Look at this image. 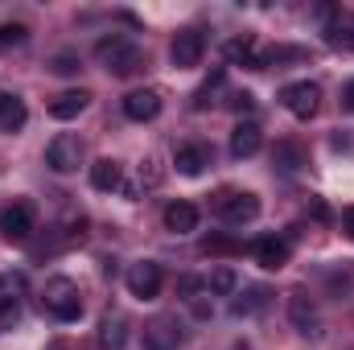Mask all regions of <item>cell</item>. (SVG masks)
<instances>
[{
	"label": "cell",
	"mask_w": 354,
	"mask_h": 350,
	"mask_svg": "<svg viewBox=\"0 0 354 350\" xmlns=\"http://www.w3.org/2000/svg\"><path fill=\"white\" fill-rule=\"evenodd\" d=\"M280 103H284V111L288 116H297V120H313L317 116V107H322V87L317 83H288V87L280 91Z\"/></svg>",
	"instance_id": "6"
},
{
	"label": "cell",
	"mask_w": 354,
	"mask_h": 350,
	"mask_svg": "<svg viewBox=\"0 0 354 350\" xmlns=\"http://www.w3.org/2000/svg\"><path fill=\"white\" fill-rule=\"evenodd\" d=\"M169 54H174V66H198L202 62V54H206V33H198V29H181L174 37V46H169Z\"/></svg>",
	"instance_id": "12"
},
{
	"label": "cell",
	"mask_w": 354,
	"mask_h": 350,
	"mask_svg": "<svg viewBox=\"0 0 354 350\" xmlns=\"http://www.w3.org/2000/svg\"><path fill=\"white\" fill-rule=\"evenodd\" d=\"M99 347L103 350H124L128 347V322L120 313H107L99 322Z\"/></svg>",
	"instance_id": "20"
},
{
	"label": "cell",
	"mask_w": 354,
	"mask_h": 350,
	"mask_svg": "<svg viewBox=\"0 0 354 350\" xmlns=\"http://www.w3.org/2000/svg\"><path fill=\"white\" fill-rule=\"evenodd\" d=\"M252 256L256 264L264 268V272H280L288 256H292V239H284V235H268V239H256L252 243Z\"/></svg>",
	"instance_id": "9"
},
{
	"label": "cell",
	"mask_w": 354,
	"mask_h": 350,
	"mask_svg": "<svg viewBox=\"0 0 354 350\" xmlns=\"http://www.w3.org/2000/svg\"><path fill=\"white\" fill-rule=\"evenodd\" d=\"M202 284L194 280V276H181V293H185V301H194V293H198Z\"/></svg>",
	"instance_id": "30"
},
{
	"label": "cell",
	"mask_w": 354,
	"mask_h": 350,
	"mask_svg": "<svg viewBox=\"0 0 354 350\" xmlns=\"http://www.w3.org/2000/svg\"><path fill=\"white\" fill-rule=\"evenodd\" d=\"M206 288H210L214 297H231V293L239 288V276H235V268H231V264H218V268L206 276Z\"/></svg>",
	"instance_id": "24"
},
{
	"label": "cell",
	"mask_w": 354,
	"mask_h": 350,
	"mask_svg": "<svg viewBox=\"0 0 354 350\" xmlns=\"http://www.w3.org/2000/svg\"><path fill=\"white\" fill-rule=\"evenodd\" d=\"M346 50H354V25H351V46H346Z\"/></svg>",
	"instance_id": "35"
},
{
	"label": "cell",
	"mask_w": 354,
	"mask_h": 350,
	"mask_svg": "<svg viewBox=\"0 0 354 350\" xmlns=\"http://www.w3.org/2000/svg\"><path fill=\"white\" fill-rule=\"evenodd\" d=\"M227 103H231V111H252V107H256V95H252V91H231Z\"/></svg>",
	"instance_id": "28"
},
{
	"label": "cell",
	"mask_w": 354,
	"mask_h": 350,
	"mask_svg": "<svg viewBox=\"0 0 354 350\" xmlns=\"http://www.w3.org/2000/svg\"><path fill=\"white\" fill-rule=\"evenodd\" d=\"M288 322L305 334V338H313V334H322V317H317V305H313V297L309 293H292L288 297Z\"/></svg>",
	"instance_id": "10"
},
{
	"label": "cell",
	"mask_w": 354,
	"mask_h": 350,
	"mask_svg": "<svg viewBox=\"0 0 354 350\" xmlns=\"http://www.w3.org/2000/svg\"><path fill=\"white\" fill-rule=\"evenodd\" d=\"M95 58H99V62H103V71H107V75H115V79H132V75L145 66V50H140L132 37H124V33L103 37V42L95 46Z\"/></svg>",
	"instance_id": "1"
},
{
	"label": "cell",
	"mask_w": 354,
	"mask_h": 350,
	"mask_svg": "<svg viewBox=\"0 0 354 350\" xmlns=\"http://www.w3.org/2000/svg\"><path fill=\"white\" fill-rule=\"evenodd\" d=\"M128 293L136 297V301H153L157 293H161V264L153 260H136L132 268H128Z\"/></svg>",
	"instance_id": "8"
},
{
	"label": "cell",
	"mask_w": 354,
	"mask_h": 350,
	"mask_svg": "<svg viewBox=\"0 0 354 350\" xmlns=\"http://www.w3.org/2000/svg\"><path fill=\"white\" fill-rule=\"evenodd\" d=\"M37 231V219H33V206L29 202H12L0 210V239L8 243H29Z\"/></svg>",
	"instance_id": "4"
},
{
	"label": "cell",
	"mask_w": 354,
	"mask_h": 350,
	"mask_svg": "<svg viewBox=\"0 0 354 350\" xmlns=\"http://www.w3.org/2000/svg\"><path fill=\"white\" fill-rule=\"evenodd\" d=\"M87 103H91V91L79 87V91H62V95H54L46 111H50L54 120H75V116H83Z\"/></svg>",
	"instance_id": "17"
},
{
	"label": "cell",
	"mask_w": 354,
	"mask_h": 350,
	"mask_svg": "<svg viewBox=\"0 0 354 350\" xmlns=\"http://www.w3.org/2000/svg\"><path fill=\"white\" fill-rule=\"evenodd\" d=\"M268 297H272V293H268L264 284H252V288H243L239 301H231V313H235V317H252V313H260L268 305Z\"/></svg>",
	"instance_id": "21"
},
{
	"label": "cell",
	"mask_w": 354,
	"mask_h": 350,
	"mask_svg": "<svg viewBox=\"0 0 354 350\" xmlns=\"http://www.w3.org/2000/svg\"><path fill=\"white\" fill-rule=\"evenodd\" d=\"M342 107H346V111H354V79L342 87Z\"/></svg>",
	"instance_id": "32"
},
{
	"label": "cell",
	"mask_w": 354,
	"mask_h": 350,
	"mask_svg": "<svg viewBox=\"0 0 354 350\" xmlns=\"http://www.w3.org/2000/svg\"><path fill=\"white\" fill-rule=\"evenodd\" d=\"M198 223H202V214H198L194 202H169V206H165V231L189 235V231H198Z\"/></svg>",
	"instance_id": "15"
},
{
	"label": "cell",
	"mask_w": 354,
	"mask_h": 350,
	"mask_svg": "<svg viewBox=\"0 0 354 350\" xmlns=\"http://www.w3.org/2000/svg\"><path fill=\"white\" fill-rule=\"evenodd\" d=\"M124 116L136 120V124L157 120V116H161V91H153V87L128 91V95H124Z\"/></svg>",
	"instance_id": "11"
},
{
	"label": "cell",
	"mask_w": 354,
	"mask_h": 350,
	"mask_svg": "<svg viewBox=\"0 0 354 350\" xmlns=\"http://www.w3.org/2000/svg\"><path fill=\"white\" fill-rule=\"evenodd\" d=\"M342 231H346V239H354V206L342 210Z\"/></svg>",
	"instance_id": "31"
},
{
	"label": "cell",
	"mask_w": 354,
	"mask_h": 350,
	"mask_svg": "<svg viewBox=\"0 0 354 350\" xmlns=\"http://www.w3.org/2000/svg\"><path fill=\"white\" fill-rule=\"evenodd\" d=\"M223 54H227V62H243V66L260 71V54H256V42H252V37H235V42H227Z\"/></svg>",
	"instance_id": "22"
},
{
	"label": "cell",
	"mask_w": 354,
	"mask_h": 350,
	"mask_svg": "<svg viewBox=\"0 0 354 350\" xmlns=\"http://www.w3.org/2000/svg\"><path fill=\"white\" fill-rule=\"evenodd\" d=\"M177 174H185V177H198L206 165H210V149L206 145H181L177 149Z\"/></svg>",
	"instance_id": "19"
},
{
	"label": "cell",
	"mask_w": 354,
	"mask_h": 350,
	"mask_svg": "<svg viewBox=\"0 0 354 350\" xmlns=\"http://www.w3.org/2000/svg\"><path fill=\"white\" fill-rule=\"evenodd\" d=\"M181 347V326L177 317H153L145 326V350H177Z\"/></svg>",
	"instance_id": "13"
},
{
	"label": "cell",
	"mask_w": 354,
	"mask_h": 350,
	"mask_svg": "<svg viewBox=\"0 0 354 350\" xmlns=\"http://www.w3.org/2000/svg\"><path fill=\"white\" fill-rule=\"evenodd\" d=\"M21 297H25V276L21 272H0V334L17 326Z\"/></svg>",
	"instance_id": "7"
},
{
	"label": "cell",
	"mask_w": 354,
	"mask_h": 350,
	"mask_svg": "<svg viewBox=\"0 0 354 350\" xmlns=\"http://www.w3.org/2000/svg\"><path fill=\"white\" fill-rule=\"evenodd\" d=\"M260 145H264V132H260V124L256 120H239L235 128H231V157H256L260 153Z\"/></svg>",
	"instance_id": "14"
},
{
	"label": "cell",
	"mask_w": 354,
	"mask_h": 350,
	"mask_svg": "<svg viewBox=\"0 0 354 350\" xmlns=\"http://www.w3.org/2000/svg\"><path fill=\"white\" fill-rule=\"evenodd\" d=\"M25 42H29V25H21V21L0 25V50H21Z\"/></svg>",
	"instance_id": "26"
},
{
	"label": "cell",
	"mask_w": 354,
	"mask_h": 350,
	"mask_svg": "<svg viewBox=\"0 0 354 350\" xmlns=\"http://www.w3.org/2000/svg\"><path fill=\"white\" fill-rule=\"evenodd\" d=\"M50 350H83V347H75L71 338H54V342H50Z\"/></svg>",
	"instance_id": "34"
},
{
	"label": "cell",
	"mask_w": 354,
	"mask_h": 350,
	"mask_svg": "<svg viewBox=\"0 0 354 350\" xmlns=\"http://www.w3.org/2000/svg\"><path fill=\"white\" fill-rule=\"evenodd\" d=\"M202 252H206V256H231V252H239V243L227 239V235H210V239L202 243Z\"/></svg>",
	"instance_id": "27"
},
{
	"label": "cell",
	"mask_w": 354,
	"mask_h": 350,
	"mask_svg": "<svg viewBox=\"0 0 354 350\" xmlns=\"http://www.w3.org/2000/svg\"><path fill=\"white\" fill-rule=\"evenodd\" d=\"M214 210H218V219L223 223H231V227H243V223H256L260 219V198L256 194H231V190H223L218 198H214Z\"/></svg>",
	"instance_id": "3"
},
{
	"label": "cell",
	"mask_w": 354,
	"mask_h": 350,
	"mask_svg": "<svg viewBox=\"0 0 354 350\" xmlns=\"http://www.w3.org/2000/svg\"><path fill=\"white\" fill-rule=\"evenodd\" d=\"M272 161H276V169H280V174H297V169L305 165V149H301V145H292V140H280V145H276V153H272Z\"/></svg>",
	"instance_id": "23"
},
{
	"label": "cell",
	"mask_w": 354,
	"mask_h": 350,
	"mask_svg": "<svg viewBox=\"0 0 354 350\" xmlns=\"http://www.w3.org/2000/svg\"><path fill=\"white\" fill-rule=\"evenodd\" d=\"M91 185H95V190H103V194L120 190V185H124V169H120V161H111V157H99V161L91 165Z\"/></svg>",
	"instance_id": "18"
},
{
	"label": "cell",
	"mask_w": 354,
	"mask_h": 350,
	"mask_svg": "<svg viewBox=\"0 0 354 350\" xmlns=\"http://www.w3.org/2000/svg\"><path fill=\"white\" fill-rule=\"evenodd\" d=\"M54 71H58V75H75V71H79V58H75V54H58V58H54Z\"/></svg>",
	"instance_id": "29"
},
{
	"label": "cell",
	"mask_w": 354,
	"mask_h": 350,
	"mask_svg": "<svg viewBox=\"0 0 354 350\" xmlns=\"http://www.w3.org/2000/svg\"><path fill=\"white\" fill-rule=\"evenodd\" d=\"M223 83H227V71H214V75L198 87V95H194V107H198V111H206V107L214 103V95H218V87H223Z\"/></svg>",
	"instance_id": "25"
},
{
	"label": "cell",
	"mask_w": 354,
	"mask_h": 350,
	"mask_svg": "<svg viewBox=\"0 0 354 350\" xmlns=\"http://www.w3.org/2000/svg\"><path fill=\"white\" fill-rule=\"evenodd\" d=\"M46 165L54 174H75L83 165V140L71 136V132H58L50 145H46Z\"/></svg>",
	"instance_id": "5"
},
{
	"label": "cell",
	"mask_w": 354,
	"mask_h": 350,
	"mask_svg": "<svg viewBox=\"0 0 354 350\" xmlns=\"http://www.w3.org/2000/svg\"><path fill=\"white\" fill-rule=\"evenodd\" d=\"M25 120H29V111H25V99L21 95H12V91H0V132H21L25 128Z\"/></svg>",
	"instance_id": "16"
},
{
	"label": "cell",
	"mask_w": 354,
	"mask_h": 350,
	"mask_svg": "<svg viewBox=\"0 0 354 350\" xmlns=\"http://www.w3.org/2000/svg\"><path fill=\"white\" fill-rule=\"evenodd\" d=\"M309 210H313L317 219H330V210H326V202H322V198H313V202H309Z\"/></svg>",
	"instance_id": "33"
},
{
	"label": "cell",
	"mask_w": 354,
	"mask_h": 350,
	"mask_svg": "<svg viewBox=\"0 0 354 350\" xmlns=\"http://www.w3.org/2000/svg\"><path fill=\"white\" fill-rule=\"evenodd\" d=\"M41 305H46V313L58 317V322H79V317H83V297H79V284H75L71 276H54V280H46V288H41Z\"/></svg>",
	"instance_id": "2"
}]
</instances>
